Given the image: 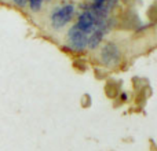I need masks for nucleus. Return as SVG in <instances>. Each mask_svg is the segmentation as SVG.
Wrapping results in <instances>:
<instances>
[{"label":"nucleus","mask_w":157,"mask_h":151,"mask_svg":"<svg viewBox=\"0 0 157 151\" xmlns=\"http://www.w3.org/2000/svg\"><path fill=\"white\" fill-rule=\"evenodd\" d=\"M121 61V52L113 43H106L101 48V62L108 68H116Z\"/></svg>","instance_id":"2"},{"label":"nucleus","mask_w":157,"mask_h":151,"mask_svg":"<svg viewBox=\"0 0 157 151\" xmlns=\"http://www.w3.org/2000/svg\"><path fill=\"white\" fill-rule=\"evenodd\" d=\"M30 6V10L32 11H39L41 8V4H43V0H28Z\"/></svg>","instance_id":"5"},{"label":"nucleus","mask_w":157,"mask_h":151,"mask_svg":"<svg viewBox=\"0 0 157 151\" xmlns=\"http://www.w3.org/2000/svg\"><path fill=\"white\" fill-rule=\"evenodd\" d=\"M68 43L71 48L75 51H84L87 48V43H88V36L78 30L76 26H72L68 32Z\"/></svg>","instance_id":"3"},{"label":"nucleus","mask_w":157,"mask_h":151,"mask_svg":"<svg viewBox=\"0 0 157 151\" xmlns=\"http://www.w3.org/2000/svg\"><path fill=\"white\" fill-rule=\"evenodd\" d=\"M75 13V6L68 3L63 4L61 7H57L54 10V13L51 14V25L55 29H61L62 26H65L69 21L72 19Z\"/></svg>","instance_id":"1"},{"label":"nucleus","mask_w":157,"mask_h":151,"mask_svg":"<svg viewBox=\"0 0 157 151\" xmlns=\"http://www.w3.org/2000/svg\"><path fill=\"white\" fill-rule=\"evenodd\" d=\"M106 32H108V21H106V18H102V19H99V22H98L97 28L94 29V32L90 35L87 47H90V48L98 47L99 43L102 41L103 36L106 35Z\"/></svg>","instance_id":"4"},{"label":"nucleus","mask_w":157,"mask_h":151,"mask_svg":"<svg viewBox=\"0 0 157 151\" xmlns=\"http://www.w3.org/2000/svg\"><path fill=\"white\" fill-rule=\"evenodd\" d=\"M14 2H15L18 6H21V7H22V6H25L28 3V0H14Z\"/></svg>","instance_id":"6"}]
</instances>
